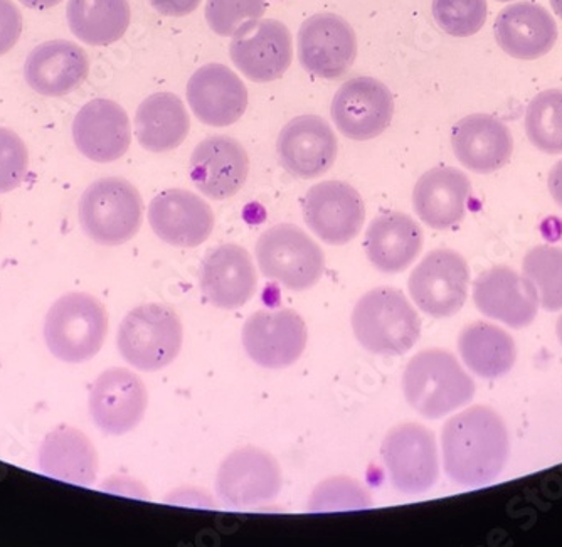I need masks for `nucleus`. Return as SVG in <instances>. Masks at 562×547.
<instances>
[{
    "instance_id": "423d86ee",
    "label": "nucleus",
    "mask_w": 562,
    "mask_h": 547,
    "mask_svg": "<svg viewBox=\"0 0 562 547\" xmlns=\"http://www.w3.org/2000/svg\"><path fill=\"white\" fill-rule=\"evenodd\" d=\"M142 220L144 201L140 192L122 177L94 180L81 196V227L98 245H125L140 230Z\"/></svg>"
},
{
    "instance_id": "c9c22d12",
    "label": "nucleus",
    "mask_w": 562,
    "mask_h": 547,
    "mask_svg": "<svg viewBox=\"0 0 562 547\" xmlns=\"http://www.w3.org/2000/svg\"><path fill=\"white\" fill-rule=\"evenodd\" d=\"M438 27L453 37L475 36L487 21V0H432Z\"/></svg>"
},
{
    "instance_id": "79ce46f5",
    "label": "nucleus",
    "mask_w": 562,
    "mask_h": 547,
    "mask_svg": "<svg viewBox=\"0 0 562 547\" xmlns=\"http://www.w3.org/2000/svg\"><path fill=\"white\" fill-rule=\"evenodd\" d=\"M549 192H551L552 199L555 204L562 210V159L552 167L551 172L548 177Z\"/></svg>"
},
{
    "instance_id": "c756f323",
    "label": "nucleus",
    "mask_w": 562,
    "mask_h": 547,
    "mask_svg": "<svg viewBox=\"0 0 562 547\" xmlns=\"http://www.w3.org/2000/svg\"><path fill=\"white\" fill-rule=\"evenodd\" d=\"M191 116L181 98L156 93L145 98L135 115V135L145 150L166 154L188 138Z\"/></svg>"
},
{
    "instance_id": "ddd939ff",
    "label": "nucleus",
    "mask_w": 562,
    "mask_h": 547,
    "mask_svg": "<svg viewBox=\"0 0 562 547\" xmlns=\"http://www.w3.org/2000/svg\"><path fill=\"white\" fill-rule=\"evenodd\" d=\"M296 53L305 71L322 80H340L356 62L357 36L340 15L315 14L300 27Z\"/></svg>"
},
{
    "instance_id": "f03ea898",
    "label": "nucleus",
    "mask_w": 562,
    "mask_h": 547,
    "mask_svg": "<svg viewBox=\"0 0 562 547\" xmlns=\"http://www.w3.org/2000/svg\"><path fill=\"white\" fill-rule=\"evenodd\" d=\"M403 393L423 418L440 420L473 400L475 382L453 354L426 349L407 362Z\"/></svg>"
},
{
    "instance_id": "1a4fd4ad",
    "label": "nucleus",
    "mask_w": 562,
    "mask_h": 547,
    "mask_svg": "<svg viewBox=\"0 0 562 547\" xmlns=\"http://www.w3.org/2000/svg\"><path fill=\"white\" fill-rule=\"evenodd\" d=\"M470 268L454 249L428 253L413 270L407 289L413 302L435 319L451 317L465 305L469 297Z\"/></svg>"
},
{
    "instance_id": "aec40b11",
    "label": "nucleus",
    "mask_w": 562,
    "mask_h": 547,
    "mask_svg": "<svg viewBox=\"0 0 562 547\" xmlns=\"http://www.w3.org/2000/svg\"><path fill=\"white\" fill-rule=\"evenodd\" d=\"M186 97L195 119L214 129L235 125L248 109L246 85L221 63L201 66L191 76Z\"/></svg>"
},
{
    "instance_id": "ea45409f",
    "label": "nucleus",
    "mask_w": 562,
    "mask_h": 547,
    "mask_svg": "<svg viewBox=\"0 0 562 547\" xmlns=\"http://www.w3.org/2000/svg\"><path fill=\"white\" fill-rule=\"evenodd\" d=\"M151 8L167 18H186L201 5L202 0H148Z\"/></svg>"
},
{
    "instance_id": "9b49d317",
    "label": "nucleus",
    "mask_w": 562,
    "mask_h": 547,
    "mask_svg": "<svg viewBox=\"0 0 562 547\" xmlns=\"http://www.w3.org/2000/svg\"><path fill=\"white\" fill-rule=\"evenodd\" d=\"M281 483L280 464L273 455L258 447H243L221 461L216 493L227 507H255L274 501Z\"/></svg>"
},
{
    "instance_id": "f257e3e1",
    "label": "nucleus",
    "mask_w": 562,
    "mask_h": 547,
    "mask_svg": "<svg viewBox=\"0 0 562 547\" xmlns=\"http://www.w3.org/2000/svg\"><path fill=\"white\" fill-rule=\"evenodd\" d=\"M441 450L445 473L451 482L462 487L487 485L507 465V426L492 408H469L443 426Z\"/></svg>"
},
{
    "instance_id": "2f4dec72",
    "label": "nucleus",
    "mask_w": 562,
    "mask_h": 547,
    "mask_svg": "<svg viewBox=\"0 0 562 547\" xmlns=\"http://www.w3.org/2000/svg\"><path fill=\"white\" fill-rule=\"evenodd\" d=\"M66 19L81 43L109 46L125 36L132 9L128 0H69Z\"/></svg>"
},
{
    "instance_id": "37998d69",
    "label": "nucleus",
    "mask_w": 562,
    "mask_h": 547,
    "mask_svg": "<svg viewBox=\"0 0 562 547\" xmlns=\"http://www.w3.org/2000/svg\"><path fill=\"white\" fill-rule=\"evenodd\" d=\"M25 8L36 9V11H47L61 4L63 0H19Z\"/></svg>"
},
{
    "instance_id": "a19ab883",
    "label": "nucleus",
    "mask_w": 562,
    "mask_h": 547,
    "mask_svg": "<svg viewBox=\"0 0 562 547\" xmlns=\"http://www.w3.org/2000/svg\"><path fill=\"white\" fill-rule=\"evenodd\" d=\"M110 483H115L116 487L110 489V492L123 493L126 498H148V493L142 489L140 483L137 480L125 479V477H119V479L110 480Z\"/></svg>"
},
{
    "instance_id": "5701e85b",
    "label": "nucleus",
    "mask_w": 562,
    "mask_h": 547,
    "mask_svg": "<svg viewBox=\"0 0 562 547\" xmlns=\"http://www.w3.org/2000/svg\"><path fill=\"white\" fill-rule=\"evenodd\" d=\"M72 141L87 159L115 163L131 148V119L116 101L97 98L75 116Z\"/></svg>"
},
{
    "instance_id": "de8ad7c7",
    "label": "nucleus",
    "mask_w": 562,
    "mask_h": 547,
    "mask_svg": "<svg viewBox=\"0 0 562 547\" xmlns=\"http://www.w3.org/2000/svg\"><path fill=\"white\" fill-rule=\"evenodd\" d=\"M0 221H2V213H0Z\"/></svg>"
},
{
    "instance_id": "b1692460",
    "label": "nucleus",
    "mask_w": 562,
    "mask_h": 547,
    "mask_svg": "<svg viewBox=\"0 0 562 547\" xmlns=\"http://www.w3.org/2000/svg\"><path fill=\"white\" fill-rule=\"evenodd\" d=\"M451 148L458 163L472 172H497L513 159L514 135L502 120L473 113L453 126Z\"/></svg>"
},
{
    "instance_id": "72a5a7b5",
    "label": "nucleus",
    "mask_w": 562,
    "mask_h": 547,
    "mask_svg": "<svg viewBox=\"0 0 562 547\" xmlns=\"http://www.w3.org/2000/svg\"><path fill=\"white\" fill-rule=\"evenodd\" d=\"M522 270L538 290L539 305L548 312L562 310V248L536 246L524 258Z\"/></svg>"
},
{
    "instance_id": "f8f14e48",
    "label": "nucleus",
    "mask_w": 562,
    "mask_h": 547,
    "mask_svg": "<svg viewBox=\"0 0 562 547\" xmlns=\"http://www.w3.org/2000/svg\"><path fill=\"white\" fill-rule=\"evenodd\" d=\"M330 115L344 137L372 141L384 134L393 122V93L372 76H356L334 94Z\"/></svg>"
},
{
    "instance_id": "4c0bfd02",
    "label": "nucleus",
    "mask_w": 562,
    "mask_h": 547,
    "mask_svg": "<svg viewBox=\"0 0 562 547\" xmlns=\"http://www.w3.org/2000/svg\"><path fill=\"white\" fill-rule=\"evenodd\" d=\"M30 170V150L15 132L0 126V194L14 191Z\"/></svg>"
},
{
    "instance_id": "49530a36",
    "label": "nucleus",
    "mask_w": 562,
    "mask_h": 547,
    "mask_svg": "<svg viewBox=\"0 0 562 547\" xmlns=\"http://www.w3.org/2000/svg\"><path fill=\"white\" fill-rule=\"evenodd\" d=\"M497 2H513V0H497Z\"/></svg>"
},
{
    "instance_id": "f3484780",
    "label": "nucleus",
    "mask_w": 562,
    "mask_h": 547,
    "mask_svg": "<svg viewBox=\"0 0 562 547\" xmlns=\"http://www.w3.org/2000/svg\"><path fill=\"white\" fill-rule=\"evenodd\" d=\"M148 393L144 381L125 368L106 369L90 391V414L106 435L134 432L147 411Z\"/></svg>"
},
{
    "instance_id": "39448f33",
    "label": "nucleus",
    "mask_w": 562,
    "mask_h": 547,
    "mask_svg": "<svg viewBox=\"0 0 562 547\" xmlns=\"http://www.w3.org/2000/svg\"><path fill=\"white\" fill-rule=\"evenodd\" d=\"M184 343L181 317L162 303L137 306L123 319L116 346L138 371L154 372L177 359Z\"/></svg>"
},
{
    "instance_id": "7ed1b4c3",
    "label": "nucleus",
    "mask_w": 562,
    "mask_h": 547,
    "mask_svg": "<svg viewBox=\"0 0 562 547\" xmlns=\"http://www.w3.org/2000/svg\"><path fill=\"white\" fill-rule=\"evenodd\" d=\"M352 331L369 353L403 356L418 344L422 319L401 290L378 287L353 306Z\"/></svg>"
},
{
    "instance_id": "58836bf2",
    "label": "nucleus",
    "mask_w": 562,
    "mask_h": 547,
    "mask_svg": "<svg viewBox=\"0 0 562 547\" xmlns=\"http://www.w3.org/2000/svg\"><path fill=\"white\" fill-rule=\"evenodd\" d=\"M22 34V14L12 0H0V56L8 55Z\"/></svg>"
},
{
    "instance_id": "6ab92c4d",
    "label": "nucleus",
    "mask_w": 562,
    "mask_h": 547,
    "mask_svg": "<svg viewBox=\"0 0 562 547\" xmlns=\"http://www.w3.org/2000/svg\"><path fill=\"white\" fill-rule=\"evenodd\" d=\"M148 223L167 245L195 248L210 238L216 217L201 196L188 189H167L151 199Z\"/></svg>"
},
{
    "instance_id": "dca6fc26",
    "label": "nucleus",
    "mask_w": 562,
    "mask_h": 547,
    "mask_svg": "<svg viewBox=\"0 0 562 547\" xmlns=\"http://www.w3.org/2000/svg\"><path fill=\"white\" fill-rule=\"evenodd\" d=\"M277 154L286 172L299 179H317L336 164L339 142L327 120L300 115L281 129Z\"/></svg>"
},
{
    "instance_id": "473e14b6",
    "label": "nucleus",
    "mask_w": 562,
    "mask_h": 547,
    "mask_svg": "<svg viewBox=\"0 0 562 547\" xmlns=\"http://www.w3.org/2000/svg\"><path fill=\"white\" fill-rule=\"evenodd\" d=\"M530 144L544 154H562V90L541 91L527 107L524 120Z\"/></svg>"
},
{
    "instance_id": "a211bd4d",
    "label": "nucleus",
    "mask_w": 562,
    "mask_h": 547,
    "mask_svg": "<svg viewBox=\"0 0 562 547\" xmlns=\"http://www.w3.org/2000/svg\"><path fill=\"white\" fill-rule=\"evenodd\" d=\"M249 157L241 142L213 135L199 142L189 160V176L199 192L214 201L233 198L245 188Z\"/></svg>"
},
{
    "instance_id": "412c9836",
    "label": "nucleus",
    "mask_w": 562,
    "mask_h": 547,
    "mask_svg": "<svg viewBox=\"0 0 562 547\" xmlns=\"http://www.w3.org/2000/svg\"><path fill=\"white\" fill-rule=\"evenodd\" d=\"M473 302L485 317L513 328H524L538 317V290L508 267H494L476 277Z\"/></svg>"
},
{
    "instance_id": "20e7f679",
    "label": "nucleus",
    "mask_w": 562,
    "mask_h": 547,
    "mask_svg": "<svg viewBox=\"0 0 562 547\" xmlns=\"http://www.w3.org/2000/svg\"><path fill=\"white\" fill-rule=\"evenodd\" d=\"M109 314L97 297L72 292L59 297L44 321V341L56 359L81 364L93 359L105 344Z\"/></svg>"
},
{
    "instance_id": "393cba45",
    "label": "nucleus",
    "mask_w": 562,
    "mask_h": 547,
    "mask_svg": "<svg viewBox=\"0 0 562 547\" xmlns=\"http://www.w3.org/2000/svg\"><path fill=\"white\" fill-rule=\"evenodd\" d=\"M495 41L505 55L533 62L549 55L558 43V24L548 9L517 2L502 9L494 25Z\"/></svg>"
},
{
    "instance_id": "cd10ccee",
    "label": "nucleus",
    "mask_w": 562,
    "mask_h": 547,
    "mask_svg": "<svg viewBox=\"0 0 562 547\" xmlns=\"http://www.w3.org/2000/svg\"><path fill=\"white\" fill-rule=\"evenodd\" d=\"M425 234L407 214L393 211L374 217L366 231L364 248L369 261L382 274H401L415 264Z\"/></svg>"
},
{
    "instance_id": "0eeeda50",
    "label": "nucleus",
    "mask_w": 562,
    "mask_h": 547,
    "mask_svg": "<svg viewBox=\"0 0 562 547\" xmlns=\"http://www.w3.org/2000/svg\"><path fill=\"white\" fill-rule=\"evenodd\" d=\"M257 261L261 274L281 287L303 292L318 283L325 270L321 246L295 224H277L257 242Z\"/></svg>"
},
{
    "instance_id": "e433bc0d",
    "label": "nucleus",
    "mask_w": 562,
    "mask_h": 547,
    "mask_svg": "<svg viewBox=\"0 0 562 547\" xmlns=\"http://www.w3.org/2000/svg\"><path fill=\"white\" fill-rule=\"evenodd\" d=\"M265 11L267 0H207L206 21L217 36L233 37L245 22L263 18Z\"/></svg>"
},
{
    "instance_id": "9d476101",
    "label": "nucleus",
    "mask_w": 562,
    "mask_h": 547,
    "mask_svg": "<svg viewBox=\"0 0 562 547\" xmlns=\"http://www.w3.org/2000/svg\"><path fill=\"white\" fill-rule=\"evenodd\" d=\"M229 56L252 83H271L280 80L292 66V33L277 19L245 22L233 34Z\"/></svg>"
},
{
    "instance_id": "a18cd8bd",
    "label": "nucleus",
    "mask_w": 562,
    "mask_h": 547,
    "mask_svg": "<svg viewBox=\"0 0 562 547\" xmlns=\"http://www.w3.org/2000/svg\"><path fill=\"white\" fill-rule=\"evenodd\" d=\"M555 334H558L559 343L562 346V315L559 317L558 324H555Z\"/></svg>"
},
{
    "instance_id": "c03bdc74",
    "label": "nucleus",
    "mask_w": 562,
    "mask_h": 547,
    "mask_svg": "<svg viewBox=\"0 0 562 547\" xmlns=\"http://www.w3.org/2000/svg\"><path fill=\"white\" fill-rule=\"evenodd\" d=\"M549 2H551L552 11H554L555 15L562 21V0H549Z\"/></svg>"
},
{
    "instance_id": "f704fd0d",
    "label": "nucleus",
    "mask_w": 562,
    "mask_h": 547,
    "mask_svg": "<svg viewBox=\"0 0 562 547\" xmlns=\"http://www.w3.org/2000/svg\"><path fill=\"white\" fill-rule=\"evenodd\" d=\"M372 507L369 490L350 477H330L315 487L311 501L306 504L308 512L364 511Z\"/></svg>"
},
{
    "instance_id": "6e6552de",
    "label": "nucleus",
    "mask_w": 562,
    "mask_h": 547,
    "mask_svg": "<svg viewBox=\"0 0 562 547\" xmlns=\"http://www.w3.org/2000/svg\"><path fill=\"white\" fill-rule=\"evenodd\" d=\"M391 485L404 495L428 492L440 477L437 439L418 423L394 426L381 447Z\"/></svg>"
},
{
    "instance_id": "2eb2a0df",
    "label": "nucleus",
    "mask_w": 562,
    "mask_h": 547,
    "mask_svg": "<svg viewBox=\"0 0 562 547\" xmlns=\"http://www.w3.org/2000/svg\"><path fill=\"white\" fill-rule=\"evenodd\" d=\"M303 217L322 242L342 246L361 233L366 205L352 186L342 180H324L306 192Z\"/></svg>"
},
{
    "instance_id": "c85d7f7f",
    "label": "nucleus",
    "mask_w": 562,
    "mask_h": 547,
    "mask_svg": "<svg viewBox=\"0 0 562 547\" xmlns=\"http://www.w3.org/2000/svg\"><path fill=\"white\" fill-rule=\"evenodd\" d=\"M37 464L44 476L83 487L97 482L100 467L91 439L80 429L66 425L47 433L41 443Z\"/></svg>"
},
{
    "instance_id": "4be33fe9",
    "label": "nucleus",
    "mask_w": 562,
    "mask_h": 547,
    "mask_svg": "<svg viewBox=\"0 0 562 547\" xmlns=\"http://www.w3.org/2000/svg\"><path fill=\"white\" fill-rule=\"evenodd\" d=\"M257 268L243 246L221 245L202 259L199 287L216 309H241L257 292Z\"/></svg>"
},
{
    "instance_id": "a878e982",
    "label": "nucleus",
    "mask_w": 562,
    "mask_h": 547,
    "mask_svg": "<svg viewBox=\"0 0 562 547\" xmlns=\"http://www.w3.org/2000/svg\"><path fill=\"white\" fill-rule=\"evenodd\" d=\"M90 72L83 47L66 40L47 41L31 51L25 59L24 78L31 90L58 98L80 88Z\"/></svg>"
},
{
    "instance_id": "7c9ffc66",
    "label": "nucleus",
    "mask_w": 562,
    "mask_h": 547,
    "mask_svg": "<svg viewBox=\"0 0 562 547\" xmlns=\"http://www.w3.org/2000/svg\"><path fill=\"white\" fill-rule=\"evenodd\" d=\"M458 353L467 368L483 379L502 378L517 360L513 335L488 322L467 325L458 337Z\"/></svg>"
},
{
    "instance_id": "bb28decb",
    "label": "nucleus",
    "mask_w": 562,
    "mask_h": 547,
    "mask_svg": "<svg viewBox=\"0 0 562 547\" xmlns=\"http://www.w3.org/2000/svg\"><path fill=\"white\" fill-rule=\"evenodd\" d=\"M472 185L454 167H435L423 174L413 189V208L432 230H450L465 217Z\"/></svg>"
},
{
    "instance_id": "4468645a",
    "label": "nucleus",
    "mask_w": 562,
    "mask_h": 547,
    "mask_svg": "<svg viewBox=\"0 0 562 547\" xmlns=\"http://www.w3.org/2000/svg\"><path fill=\"white\" fill-rule=\"evenodd\" d=\"M306 341L305 321L295 310H260L243 327V347L261 368H290L305 353Z\"/></svg>"
}]
</instances>
